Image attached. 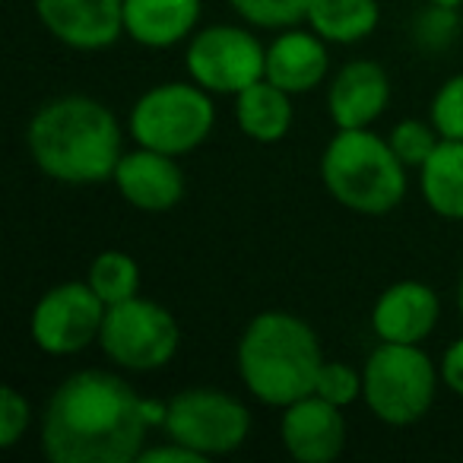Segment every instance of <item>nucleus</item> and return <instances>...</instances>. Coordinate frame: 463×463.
I'll list each match as a JSON object with an SVG mask.
<instances>
[{
    "label": "nucleus",
    "instance_id": "f257e3e1",
    "mask_svg": "<svg viewBox=\"0 0 463 463\" xmlns=\"http://www.w3.org/2000/svg\"><path fill=\"white\" fill-rule=\"evenodd\" d=\"M165 403L146 400L115 372L83 368L61 381L39 419L48 463H137Z\"/></svg>",
    "mask_w": 463,
    "mask_h": 463
},
{
    "label": "nucleus",
    "instance_id": "f03ea898",
    "mask_svg": "<svg viewBox=\"0 0 463 463\" xmlns=\"http://www.w3.org/2000/svg\"><path fill=\"white\" fill-rule=\"evenodd\" d=\"M26 146L45 178L90 187L115 175L124 156V130L105 102L71 92L35 109L26 128Z\"/></svg>",
    "mask_w": 463,
    "mask_h": 463
},
{
    "label": "nucleus",
    "instance_id": "7ed1b4c3",
    "mask_svg": "<svg viewBox=\"0 0 463 463\" xmlns=\"http://www.w3.org/2000/svg\"><path fill=\"white\" fill-rule=\"evenodd\" d=\"M235 365L245 391L258 403L283 410L315 393L324 349L315 327L292 311H260L248 321L235 349Z\"/></svg>",
    "mask_w": 463,
    "mask_h": 463
},
{
    "label": "nucleus",
    "instance_id": "20e7f679",
    "mask_svg": "<svg viewBox=\"0 0 463 463\" xmlns=\"http://www.w3.org/2000/svg\"><path fill=\"white\" fill-rule=\"evenodd\" d=\"M406 172L387 137L372 128L336 130L321 153V184L359 216H387L406 197Z\"/></svg>",
    "mask_w": 463,
    "mask_h": 463
},
{
    "label": "nucleus",
    "instance_id": "39448f33",
    "mask_svg": "<svg viewBox=\"0 0 463 463\" xmlns=\"http://www.w3.org/2000/svg\"><path fill=\"white\" fill-rule=\"evenodd\" d=\"M362 384L368 412L391 429H406L431 412L441 372L422 346L378 343L362 365Z\"/></svg>",
    "mask_w": 463,
    "mask_h": 463
},
{
    "label": "nucleus",
    "instance_id": "423d86ee",
    "mask_svg": "<svg viewBox=\"0 0 463 463\" xmlns=\"http://www.w3.org/2000/svg\"><path fill=\"white\" fill-rule=\"evenodd\" d=\"M213 128H216L213 92H206L194 80L187 83L168 80L153 86L137 99L128 115V134L137 146L168 153L175 159L203 146Z\"/></svg>",
    "mask_w": 463,
    "mask_h": 463
},
{
    "label": "nucleus",
    "instance_id": "0eeeda50",
    "mask_svg": "<svg viewBox=\"0 0 463 463\" xmlns=\"http://www.w3.org/2000/svg\"><path fill=\"white\" fill-rule=\"evenodd\" d=\"M99 346L121 372H159L178 355L181 327L165 305L134 296L105 308Z\"/></svg>",
    "mask_w": 463,
    "mask_h": 463
},
{
    "label": "nucleus",
    "instance_id": "6e6552de",
    "mask_svg": "<svg viewBox=\"0 0 463 463\" xmlns=\"http://www.w3.org/2000/svg\"><path fill=\"white\" fill-rule=\"evenodd\" d=\"M162 431L203 460L229 457L251 435V410L219 387H187L165 403Z\"/></svg>",
    "mask_w": 463,
    "mask_h": 463
},
{
    "label": "nucleus",
    "instance_id": "1a4fd4ad",
    "mask_svg": "<svg viewBox=\"0 0 463 463\" xmlns=\"http://www.w3.org/2000/svg\"><path fill=\"white\" fill-rule=\"evenodd\" d=\"M184 71L213 96H239L267 73V45L254 26L213 23L187 39Z\"/></svg>",
    "mask_w": 463,
    "mask_h": 463
},
{
    "label": "nucleus",
    "instance_id": "9d476101",
    "mask_svg": "<svg viewBox=\"0 0 463 463\" xmlns=\"http://www.w3.org/2000/svg\"><path fill=\"white\" fill-rule=\"evenodd\" d=\"M109 305L92 292V286L67 279L45 292L35 302L29 317L33 343L45 355H77L86 346L99 343Z\"/></svg>",
    "mask_w": 463,
    "mask_h": 463
},
{
    "label": "nucleus",
    "instance_id": "9b49d317",
    "mask_svg": "<svg viewBox=\"0 0 463 463\" xmlns=\"http://www.w3.org/2000/svg\"><path fill=\"white\" fill-rule=\"evenodd\" d=\"M35 16L73 52H105L124 35V0H35Z\"/></svg>",
    "mask_w": 463,
    "mask_h": 463
},
{
    "label": "nucleus",
    "instance_id": "f8f14e48",
    "mask_svg": "<svg viewBox=\"0 0 463 463\" xmlns=\"http://www.w3.org/2000/svg\"><path fill=\"white\" fill-rule=\"evenodd\" d=\"M279 416V441L283 450L298 463H330L346 448V419L330 400L308 393L296 403L283 406Z\"/></svg>",
    "mask_w": 463,
    "mask_h": 463
},
{
    "label": "nucleus",
    "instance_id": "ddd939ff",
    "mask_svg": "<svg viewBox=\"0 0 463 463\" xmlns=\"http://www.w3.org/2000/svg\"><path fill=\"white\" fill-rule=\"evenodd\" d=\"M111 181L124 203L140 213H168L184 197V172L178 159L146 146L124 149Z\"/></svg>",
    "mask_w": 463,
    "mask_h": 463
},
{
    "label": "nucleus",
    "instance_id": "4468645a",
    "mask_svg": "<svg viewBox=\"0 0 463 463\" xmlns=\"http://www.w3.org/2000/svg\"><path fill=\"white\" fill-rule=\"evenodd\" d=\"M391 105V77L378 61H346L330 77L327 115L336 130L372 128Z\"/></svg>",
    "mask_w": 463,
    "mask_h": 463
},
{
    "label": "nucleus",
    "instance_id": "2eb2a0df",
    "mask_svg": "<svg viewBox=\"0 0 463 463\" xmlns=\"http://www.w3.org/2000/svg\"><path fill=\"white\" fill-rule=\"evenodd\" d=\"M441 302L438 292L422 279H400L391 283L372 308V330L378 343H412L422 346L438 327Z\"/></svg>",
    "mask_w": 463,
    "mask_h": 463
},
{
    "label": "nucleus",
    "instance_id": "dca6fc26",
    "mask_svg": "<svg viewBox=\"0 0 463 463\" xmlns=\"http://www.w3.org/2000/svg\"><path fill=\"white\" fill-rule=\"evenodd\" d=\"M330 42H324L315 29H283L277 39L267 45V73L270 83L279 90L292 92H311L327 80L330 73Z\"/></svg>",
    "mask_w": 463,
    "mask_h": 463
},
{
    "label": "nucleus",
    "instance_id": "f3484780",
    "mask_svg": "<svg viewBox=\"0 0 463 463\" xmlns=\"http://www.w3.org/2000/svg\"><path fill=\"white\" fill-rule=\"evenodd\" d=\"M203 0H124V35L143 48H175L200 26Z\"/></svg>",
    "mask_w": 463,
    "mask_h": 463
},
{
    "label": "nucleus",
    "instance_id": "a211bd4d",
    "mask_svg": "<svg viewBox=\"0 0 463 463\" xmlns=\"http://www.w3.org/2000/svg\"><path fill=\"white\" fill-rule=\"evenodd\" d=\"M296 109H292V92L279 90L270 80H258L248 90L235 96V124L254 143H279L292 130Z\"/></svg>",
    "mask_w": 463,
    "mask_h": 463
},
{
    "label": "nucleus",
    "instance_id": "6ab92c4d",
    "mask_svg": "<svg viewBox=\"0 0 463 463\" xmlns=\"http://www.w3.org/2000/svg\"><path fill=\"white\" fill-rule=\"evenodd\" d=\"M419 191L435 216L463 222V140H441L419 168Z\"/></svg>",
    "mask_w": 463,
    "mask_h": 463
},
{
    "label": "nucleus",
    "instance_id": "aec40b11",
    "mask_svg": "<svg viewBox=\"0 0 463 463\" xmlns=\"http://www.w3.org/2000/svg\"><path fill=\"white\" fill-rule=\"evenodd\" d=\"M381 23L378 0H311L305 26L330 45L365 42Z\"/></svg>",
    "mask_w": 463,
    "mask_h": 463
},
{
    "label": "nucleus",
    "instance_id": "412c9836",
    "mask_svg": "<svg viewBox=\"0 0 463 463\" xmlns=\"http://www.w3.org/2000/svg\"><path fill=\"white\" fill-rule=\"evenodd\" d=\"M86 283L92 286V292L105 305L128 302V298L140 296V267H137V260L128 251L111 248V251H102L92 258Z\"/></svg>",
    "mask_w": 463,
    "mask_h": 463
},
{
    "label": "nucleus",
    "instance_id": "4be33fe9",
    "mask_svg": "<svg viewBox=\"0 0 463 463\" xmlns=\"http://www.w3.org/2000/svg\"><path fill=\"white\" fill-rule=\"evenodd\" d=\"M410 39L419 52L425 54H441L460 39V14L457 7H444V4H425L416 16H412Z\"/></svg>",
    "mask_w": 463,
    "mask_h": 463
},
{
    "label": "nucleus",
    "instance_id": "5701e85b",
    "mask_svg": "<svg viewBox=\"0 0 463 463\" xmlns=\"http://www.w3.org/2000/svg\"><path fill=\"white\" fill-rule=\"evenodd\" d=\"M311 0H229V7L254 29H273L283 33L308 16Z\"/></svg>",
    "mask_w": 463,
    "mask_h": 463
},
{
    "label": "nucleus",
    "instance_id": "b1692460",
    "mask_svg": "<svg viewBox=\"0 0 463 463\" xmlns=\"http://www.w3.org/2000/svg\"><path fill=\"white\" fill-rule=\"evenodd\" d=\"M387 143L397 153V159L406 168H422V162L431 156V149L441 143V134L435 130L431 121H419V118H406V121L393 124V130L387 134Z\"/></svg>",
    "mask_w": 463,
    "mask_h": 463
},
{
    "label": "nucleus",
    "instance_id": "393cba45",
    "mask_svg": "<svg viewBox=\"0 0 463 463\" xmlns=\"http://www.w3.org/2000/svg\"><path fill=\"white\" fill-rule=\"evenodd\" d=\"M429 121L441 140H463V73H454L438 86L429 105Z\"/></svg>",
    "mask_w": 463,
    "mask_h": 463
},
{
    "label": "nucleus",
    "instance_id": "a878e982",
    "mask_svg": "<svg viewBox=\"0 0 463 463\" xmlns=\"http://www.w3.org/2000/svg\"><path fill=\"white\" fill-rule=\"evenodd\" d=\"M362 372L353 368L349 362L343 359H324L321 372H317V384H315V393L324 400H330L334 406L346 410L353 406L355 400H362Z\"/></svg>",
    "mask_w": 463,
    "mask_h": 463
},
{
    "label": "nucleus",
    "instance_id": "bb28decb",
    "mask_svg": "<svg viewBox=\"0 0 463 463\" xmlns=\"http://www.w3.org/2000/svg\"><path fill=\"white\" fill-rule=\"evenodd\" d=\"M29 425H33V403L14 384H4L0 387V448H16Z\"/></svg>",
    "mask_w": 463,
    "mask_h": 463
},
{
    "label": "nucleus",
    "instance_id": "cd10ccee",
    "mask_svg": "<svg viewBox=\"0 0 463 463\" xmlns=\"http://www.w3.org/2000/svg\"><path fill=\"white\" fill-rule=\"evenodd\" d=\"M438 372H441V384L448 387L450 393L463 397V336L444 349L441 362H438Z\"/></svg>",
    "mask_w": 463,
    "mask_h": 463
},
{
    "label": "nucleus",
    "instance_id": "c85d7f7f",
    "mask_svg": "<svg viewBox=\"0 0 463 463\" xmlns=\"http://www.w3.org/2000/svg\"><path fill=\"white\" fill-rule=\"evenodd\" d=\"M137 463H206L197 450L184 448V444L172 441L168 438L165 444H156V448H143L140 460Z\"/></svg>",
    "mask_w": 463,
    "mask_h": 463
},
{
    "label": "nucleus",
    "instance_id": "c756f323",
    "mask_svg": "<svg viewBox=\"0 0 463 463\" xmlns=\"http://www.w3.org/2000/svg\"><path fill=\"white\" fill-rule=\"evenodd\" d=\"M457 311H460V317H463V277H460V283H457Z\"/></svg>",
    "mask_w": 463,
    "mask_h": 463
},
{
    "label": "nucleus",
    "instance_id": "7c9ffc66",
    "mask_svg": "<svg viewBox=\"0 0 463 463\" xmlns=\"http://www.w3.org/2000/svg\"><path fill=\"white\" fill-rule=\"evenodd\" d=\"M425 4H444V7H463V0H425Z\"/></svg>",
    "mask_w": 463,
    "mask_h": 463
}]
</instances>
